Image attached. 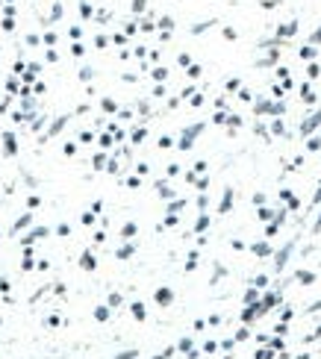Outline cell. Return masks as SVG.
I'll return each instance as SVG.
<instances>
[{
	"label": "cell",
	"mask_w": 321,
	"mask_h": 359,
	"mask_svg": "<svg viewBox=\"0 0 321 359\" xmlns=\"http://www.w3.org/2000/svg\"><path fill=\"white\" fill-rule=\"evenodd\" d=\"M289 253H292V244H286L283 251L277 253V271H280V268H286V262H289Z\"/></svg>",
	"instance_id": "6da1fadb"
},
{
	"label": "cell",
	"mask_w": 321,
	"mask_h": 359,
	"mask_svg": "<svg viewBox=\"0 0 321 359\" xmlns=\"http://www.w3.org/2000/svg\"><path fill=\"white\" fill-rule=\"evenodd\" d=\"M318 124H321V112H318V115H309V118L304 121V132H312Z\"/></svg>",
	"instance_id": "7a4b0ae2"
},
{
	"label": "cell",
	"mask_w": 321,
	"mask_h": 359,
	"mask_svg": "<svg viewBox=\"0 0 321 359\" xmlns=\"http://www.w3.org/2000/svg\"><path fill=\"white\" fill-rule=\"evenodd\" d=\"M295 280H301L304 286H309V283H315V274H312V271H297Z\"/></svg>",
	"instance_id": "3957f363"
},
{
	"label": "cell",
	"mask_w": 321,
	"mask_h": 359,
	"mask_svg": "<svg viewBox=\"0 0 321 359\" xmlns=\"http://www.w3.org/2000/svg\"><path fill=\"white\" fill-rule=\"evenodd\" d=\"M274 356H277V353H274V350H271V347H268V345H265V347H260V350H256V359H274Z\"/></svg>",
	"instance_id": "277c9868"
},
{
	"label": "cell",
	"mask_w": 321,
	"mask_h": 359,
	"mask_svg": "<svg viewBox=\"0 0 321 359\" xmlns=\"http://www.w3.org/2000/svg\"><path fill=\"white\" fill-rule=\"evenodd\" d=\"M253 251L260 253V256H268V244H265V241H260V244H253Z\"/></svg>",
	"instance_id": "5b68a950"
},
{
	"label": "cell",
	"mask_w": 321,
	"mask_h": 359,
	"mask_svg": "<svg viewBox=\"0 0 321 359\" xmlns=\"http://www.w3.org/2000/svg\"><path fill=\"white\" fill-rule=\"evenodd\" d=\"M286 333H289V327H286V321L274 327V335H286Z\"/></svg>",
	"instance_id": "8992f818"
},
{
	"label": "cell",
	"mask_w": 321,
	"mask_h": 359,
	"mask_svg": "<svg viewBox=\"0 0 321 359\" xmlns=\"http://www.w3.org/2000/svg\"><path fill=\"white\" fill-rule=\"evenodd\" d=\"M253 283H256V288H265V286H268V277H256Z\"/></svg>",
	"instance_id": "52a82bcc"
},
{
	"label": "cell",
	"mask_w": 321,
	"mask_h": 359,
	"mask_svg": "<svg viewBox=\"0 0 321 359\" xmlns=\"http://www.w3.org/2000/svg\"><path fill=\"white\" fill-rule=\"evenodd\" d=\"M307 147H309V150H318V147H321V142H318V139H309V142H307Z\"/></svg>",
	"instance_id": "ba28073f"
},
{
	"label": "cell",
	"mask_w": 321,
	"mask_h": 359,
	"mask_svg": "<svg viewBox=\"0 0 321 359\" xmlns=\"http://www.w3.org/2000/svg\"><path fill=\"white\" fill-rule=\"evenodd\" d=\"M248 335H250L248 330H239V333H236V342H245V339H248Z\"/></svg>",
	"instance_id": "9c48e42d"
},
{
	"label": "cell",
	"mask_w": 321,
	"mask_h": 359,
	"mask_svg": "<svg viewBox=\"0 0 321 359\" xmlns=\"http://www.w3.org/2000/svg\"><path fill=\"white\" fill-rule=\"evenodd\" d=\"M295 359H312V356H309V353H297Z\"/></svg>",
	"instance_id": "30bf717a"
},
{
	"label": "cell",
	"mask_w": 321,
	"mask_h": 359,
	"mask_svg": "<svg viewBox=\"0 0 321 359\" xmlns=\"http://www.w3.org/2000/svg\"><path fill=\"white\" fill-rule=\"evenodd\" d=\"M318 200H321V186H318V192H315V204H318Z\"/></svg>",
	"instance_id": "8fae6325"
},
{
	"label": "cell",
	"mask_w": 321,
	"mask_h": 359,
	"mask_svg": "<svg viewBox=\"0 0 321 359\" xmlns=\"http://www.w3.org/2000/svg\"><path fill=\"white\" fill-rule=\"evenodd\" d=\"M315 230H321V215H318V221H315Z\"/></svg>",
	"instance_id": "7c38bea8"
},
{
	"label": "cell",
	"mask_w": 321,
	"mask_h": 359,
	"mask_svg": "<svg viewBox=\"0 0 321 359\" xmlns=\"http://www.w3.org/2000/svg\"><path fill=\"white\" fill-rule=\"evenodd\" d=\"M315 309H318V312H321V300H318V303H315Z\"/></svg>",
	"instance_id": "4fadbf2b"
}]
</instances>
